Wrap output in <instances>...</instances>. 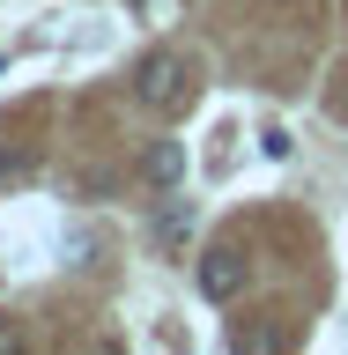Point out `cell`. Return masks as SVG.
I'll return each instance as SVG.
<instances>
[{"mask_svg": "<svg viewBox=\"0 0 348 355\" xmlns=\"http://www.w3.org/2000/svg\"><path fill=\"white\" fill-rule=\"evenodd\" d=\"M156 237H163V244H185V237H193V207H185V200H171V207H163V222H156Z\"/></svg>", "mask_w": 348, "mask_h": 355, "instance_id": "cell-4", "label": "cell"}, {"mask_svg": "<svg viewBox=\"0 0 348 355\" xmlns=\"http://www.w3.org/2000/svg\"><path fill=\"white\" fill-rule=\"evenodd\" d=\"M133 8H141V15H149V8H156V0H133Z\"/></svg>", "mask_w": 348, "mask_h": 355, "instance_id": "cell-6", "label": "cell"}, {"mask_svg": "<svg viewBox=\"0 0 348 355\" xmlns=\"http://www.w3.org/2000/svg\"><path fill=\"white\" fill-rule=\"evenodd\" d=\"M238 288H245V259L230 244L200 252V296H208V304H238Z\"/></svg>", "mask_w": 348, "mask_h": 355, "instance_id": "cell-2", "label": "cell"}, {"mask_svg": "<svg viewBox=\"0 0 348 355\" xmlns=\"http://www.w3.org/2000/svg\"><path fill=\"white\" fill-rule=\"evenodd\" d=\"M149 178H156V185H178V178H185V148H178V141H163V148L149 155Z\"/></svg>", "mask_w": 348, "mask_h": 355, "instance_id": "cell-3", "label": "cell"}, {"mask_svg": "<svg viewBox=\"0 0 348 355\" xmlns=\"http://www.w3.org/2000/svg\"><path fill=\"white\" fill-rule=\"evenodd\" d=\"M230 348H252V355H267V348H274V333H267V326H238V333H230Z\"/></svg>", "mask_w": 348, "mask_h": 355, "instance_id": "cell-5", "label": "cell"}, {"mask_svg": "<svg viewBox=\"0 0 348 355\" xmlns=\"http://www.w3.org/2000/svg\"><path fill=\"white\" fill-rule=\"evenodd\" d=\"M133 96L149 111H178L185 104V60L178 52H149V60L133 67Z\"/></svg>", "mask_w": 348, "mask_h": 355, "instance_id": "cell-1", "label": "cell"}]
</instances>
